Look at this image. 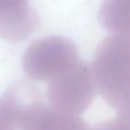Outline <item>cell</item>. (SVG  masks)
<instances>
[{"instance_id": "cell-2", "label": "cell", "mask_w": 130, "mask_h": 130, "mask_svg": "<svg viewBox=\"0 0 130 130\" xmlns=\"http://www.w3.org/2000/svg\"><path fill=\"white\" fill-rule=\"evenodd\" d=\"M98 91L92 64L79 60L48 82L47 99L54 107L80 116L90 107Z\"/></svg>"}, {"instance_id": "cell-7", "label": "cell", "mask_w": 130, "mask_h": 130, "mask_svg": "<svg viewBox=\"0 0 130 130\" xmlns=\"http://www.w3.org/2000/svg\"><path fill=\"white\" fill-rule=\"evenodd\" d=\"M90 130H130V112L118 114L115 118L100 122Z\"/></svg>"}, {"instance_id": "cell-3", "label": "cell", "mask_w": 130, "mask_h": 130, "mask_svg": "<svg viewBox=\"0 0 130 130\" xmlns=\"http://www.w3.org/2000/svg\"><path fill=\"white\" fill-rule=\"evenodd\" d=\"M74 43L62 36H48L34 41L23 57V68L29 79L48 81L79 61Z\"/></svg>"}, {"instance_id": "cell-5", "label": "cell", "mask_w": 130, "mask_h": 130, "mask_svg": "<svg viewBox=\"0 0 130 130\" xmlns=\"http://www.w3.org/2000/svg\"><path fill=\"white\" fill-rule=\"evenodd\" d=\"M98 17L102 26L112 34H130V0H104Z\"/></svg>"}, {"instance_id": "cell-4", "label": "cell", "mask_w": 130, "mask_h": 130, "mask_svg": "<svg viewBox=\"0 0 130 130\" xmlns=\"http://www.w3.org/2000/svg\"><path fill=\"white\" fill-rule=\"evenodd\" d=\"M17 121L22 130H90L79 116L45 104L38 88L31 89L18 102Z\"/></svg>"}, {"instance_id": "cell-1", "label": "cell", "mask_w": 130, "mask_h": 130, "mask_svg": "<svg viewBox=\"0 0 130 130\" xmlns=\"http://www.w3.org/2000/svg\"><path fill=\"white\" fill-rule=\"evenodd\" d=\"M98 90L117 114L130 112V34L104 39L92 64Z\"/></svg>"}, {"instance_id": "cell-6", "label": "cell", "mask_w": 130, "mask_h": 130, "mask_svg": "<svg viewBox=\"0 0 130 130\" xmlns=\"http://www.w3.org/2000/svg\"><path fill=\"white\" fill-rule=\"evenodd\" d=\"M0 10L10 20L14 30L30 27L39 20L29 6V0H0Z\"/></svg>"}]
</instances>
